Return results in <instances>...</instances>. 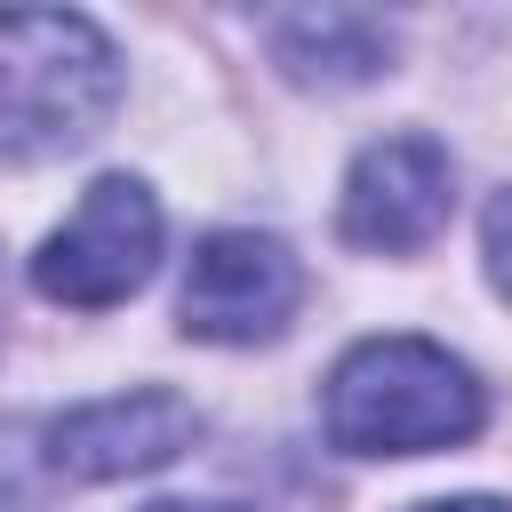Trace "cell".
I'll return each instance as SVG.
<instances>
[{
	"label": "cell",
	"mask_w": 512,
	"mask_h": 512,
	"mask_svg": "<svg viewBox=\"0 0 512 512\" xmlns=\"http://www.w3.org/2000/svg\"><path fill=\"white\" fill-rule=\"evenodd\" d=\"M328 440L344 456H432L480 432V376L424 336H368L328 368Z\"/></svg>",
	"instance_id": "cell-1"
},
{
	"label": "cell",
	"mask_w": 512,
	"mask_h": 512,
	"mask_svg": "<svg viewBox=\"0 0 512 512\" xmlns=\"http://www.w3.org/2000/svg\"><path fill=\"white\" fill-rule=\"evenodd\" d=\"M120 96V56L88 16L0 8V160H48L96 136Z\"/></svg>",
	"instance_id": "cell-2"
},
{
	"label": "cell",
	"mask_w": 512,
	"mask_h": 512,
	"mask_svg": "<svg viewBox=\"0 0 512 512\" xmlns=\"http://www.w3.org/2000/svg\"><path fill=\"white\" fill-rule=\"evenodd\" d=\"M160 264V208L136 176H96L80 192V208L40 240L32 256V288L48 304L72 312H104L120 296H136Z\"/></svg>",
	"instance_id": "cell-3"
},
{
	"label": "cell",
	"mask_w": 512,
	"mask_h": 512,
	"mask_svg": "<svg viewBox=\"0 0 512 512\" xmlns=\"http://www.w3.org/2000/svg\"><path fill=\"white\" fill-rule=\"evenodd\" d=\"M296 304H304V264L288 256V240H272V232H208L192 248L176 320L200 344H256V336H280L296 320Z\"/></svg>",
	"instance_id": "cell-4"
},
{
	"label": "cell",
	"mask_w": 512,
	"mask_h": 512,
	"mask_svg": "<svg viewBox=\"0 0 512 512\" xmlns=\"http://www.w3.org/2000/svg\"><path fill=\"white\" fill-rule=\"evenodd\" d=\"M456 208V168L432 136H384L344 176V240L368 256H416Z\"/></svg>",
	"instance_id": "cell-5"
},
{
	"label": "cell",
	"mask_w": 512,
	"mask_h": 512,
	"mask_svg": "<svg viewBox=\"0 0 512 512\" xmlns=\"http://www.w3.org/2000/svg\"><path fill=\"white\" fill-rule=\"evenodd\" d=\"M200 440V416L192 400L144 384V392H112V400H88L72 416L48 424V464L72 472V480H128V472H152L168 456H184Z\"/></svg>",
	"instance_id": "cell-6"
},
{
	"label": "cell",
	"mask_w": 512,
	"mask_h": 512,
	"mask_svg": "<svg viewBox=\"0 0 512 512\" xmlns=\"http://www.w3.org/2000/svg\"><path fill=\"white\" fill-rule=\"evenodd\" d=\"M272 40H280V64H288L296 80H320V88H344V80L384 72V32H376L368 16H344V8L280 16Z\"/></svg>",
	"instance_id": "cell-7"
},
{
	"label": "cell",
	"mask_w": 512,
	"mask_h": 512,
	"mask_svg": "<svg viewBox=\"0 0 512 512\" xmlns=\"http://www.w3.org/2000/svg\"><path fill=\"white\" fill-rule=\"evenodd\" d=\"M480 240H488V280L512 296V184L488 200V224H480Z\"/></svg>",
	"instance_id": "cell-8"
},
{
	"label": "cell",
	"mask_w": 512,
	"mask_h": 512,
	"mask_svg": "<svg viewBox=\"0 0 512 512\" xmlns=\"http://www.w3.org/2000/svg\"><path fill=\"white\" fill-rule=\"evenodd\" d=\"M416 512H512V504H496V496H440V504H416Z\"/></svg>",
	"instance_id": "cell-9"
},
{
	"label": "cell",
	"mask_w": 512,
	"mask_h": 512,
	"mask_svg": "<svg viewBox=\"0 0 512 512\" xmlns=\"http://www.w3.org/2000/svg\"><path fill=\"white\" fill-rule=\"evenodd\" d=\"M144 512H240V504H184V496H168V504H144Z\"/></svg>",
	"instance_id": "cell-10"
}]
</instances>
